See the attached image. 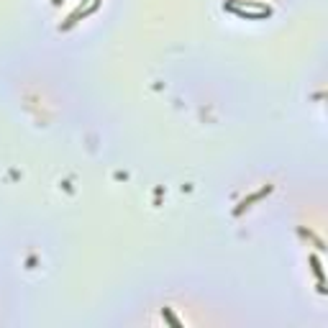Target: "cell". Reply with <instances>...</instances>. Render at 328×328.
Wrapping results in <instances>:
<instances>
[{
  "mask_svg": "<svg viewBox=\"0 0 328 328\" xmlns=\"http://www.w3.org/2000/svg\"><path fill=\"white\" fill-rule=\"evenodd\" d=\"M223 8L246 21H262L267 16H272V8L267 3H259V0H226Z\"/></svg>",
  "mask_w": 328,
  "mask_h": 328,
  "instance_id": "obj_1",
  "label": "cell"
},
{
  "mask_svg": "<svg viewBox=\"0 0 328 328\" xmlns=\"http://www.w3.org/2000/svg\"><path fill=\"white\" fill-rule=\"evenodd\" d=\"M97 5H100V0H87V3L85 5H79L77 8V11L72 13V16H69V18L64 21V23H62V31H67V29H72V26L79 21V18H85V16H90V13H95L97 11Z\"/></svg>",
  "mask_w": 328,
  "mask_h": 328,
  "instance_id": "obj_2",
  "label": "cell"
},
{
  "mask_svg": "<svg viewBox=\"0 0 328 328\" xmlns=\"http://www.w3.org/2000/svg\"><path fill=\"white\" fill-rule=\"evenodd\" d=\"M267 192H272V185H267V187H262L259 192H254V195H249V198H246V200H241V205H238L234 213H236V216H241V213H244V208H249L251 203H256L259 198H264V195H267Z\"/></svg>",
  "mask_w": 328,
  "mask_h": 328,
  "instance_id": "obj_3",
  "label": "cell"
},
{
  "mask_svg": "<svg viewBox=\"0 0 328 328\" xmlns=\"http://www.w3.org/2000/svg\"><path fill=\"white\" fill-rule=\"evenodd\" d=\"M310 264H313V272H315V277H318V290H321V292H326V280H323V269H321V262H318V256L313 254V256H310Z\"/></svg>",
  "mask_w": 328,
  "mask_h": 328,
  "instance_id": "obj_4",
  "label": "cell"
},
{
  "mask_svg": "<svg viewBox=\"0 0 328 328\" xmlns=\"http://www.w3.org/2000/svg\"><path fill=\"white\" fill-rule=\"evenodd\" d=\"M162 315H164V318H167V321H170L174 328H180V326H182V323H180V321H177V318L172 315V310H170V308H164V310H162Z\"/></svg>",
  "mask_w": 328,
  "mask_h": 328,
  "instance_id": "obj_5",
  "label": "cell"
},
{
  "mask_svg": "<svg viewBox=\"0 0 328 328\" xmlns=\"http://www.w3.org/2000/svg\"><path fill=\"white\" fill-rule=\"evenodd\" d=\"M51 3H54V5H59V3H62V0H51Z\"/></svg>",
  "mask_w": 328,
  "mask_h": 328,
  "instance_id": "obj_6",
  "label": "cell"
}]
</instances>
